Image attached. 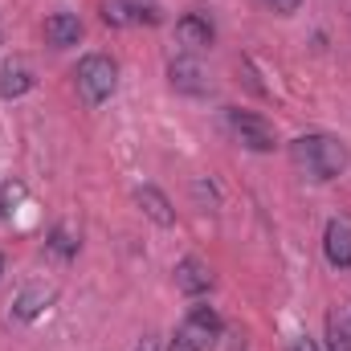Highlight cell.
<instances>
[{
    "label": "cell",
    "instance_id": "obj_15",
    "mask_svg": "<svg viewBox=\"0 0 351 351\" xmlns=\"http://www.w3.org/2000/svg\"><path fill=\"white\" fill-rule=\"evenodd\" d=\"M21 200H25V184H21V180L4 184V188H0V217H8V213L21 204Z\"/></svg>",
    "mask_w": 351,
    "mask_h": 351
},
{
    "label": "cell",
    "instance_id": "obj_5",
    "mask_svg": "<svg viewBox=\"0 0 351 351\" xmlns=\"http://www.w3.org/2000/svg\"><path fill=\"white\" fill-rule=\"evenodd\" d=\"M168 82L180 94H208V74L192 53H180V58L168 62Z\"/></svg>",
    "mask_w": 351,
    "mask_h": 351
},
{
    "label": "cell",
    "instance_id": "obj_9",
    "mask_svg": "<svg viewBox=\"0 0 351 351\" xmlns=\"http://www.w3.org/2000/svg\"><path fill=\"white\" fill-rule=\"evenodd\" d=\"M45 41H49L53 49L78 45V41H82V21H78L74 12H53V16H45Z\"/></svg>",
    "mask_w": 351,
    "mask_h": 351
},
{
    "label": "cell",
    "instance_id": "obj_3",
    "mask_svg": "<svg viewBox=\"0 0 351 351\" xmlns=\"http://www.w3.org/2000/svg\"><path fill=\"white\" fill-rule=\"evenodd\" d=\"M221 335V319L213 306H196L172 335V351H208L213 339Z\"/></svg>",
    "mask_w": 351,
    "mask_h": 351
},
{
    "label": "cell",
    "instance_id": "obj_10",
    "mask_svg": "<svg viewBox=\"0 0 351 351\" xmlns=\"http://www.w3.org/2000/svg\"><path fill=\"white\" fill-rule=\"evenodd\" d=\"M135 204H139V213L143 217H152L156 225H176V208H172V200L160 192V188H152V184H143L139 192H135Z\"/></svg>",
    "mask_w": 351,
    "mask_h": 351
},
{
    "label": "cell",
    "instance_id": "obj_11",
    "mask_svg": "<svg viewBox=\"0 0 351 351\" xmlns=\"http://www.w3.org/2000/svg\"><path fill=\"white\" fill-rule=\"evenodd\" d=\"M213 286V269L200 262V258H184V262L176 265V290H184V294H204Z\"/></svg>",
    "mask_w": 351,
    "mask_h": 351
},
{
    "label": "cell",
    "instance_id": "obj_17",
    "mask_svg": "<svg viewBox=\"0 0 351 351\" xmlns=\"http://www.w3.org/2000/svg\"><path fill=\"white\" fill-rule=\"evenodd\" d=\"M131 12H135V21H147V25H160V8H156L152 0H131Z\"/></svg>",
    "mask_w": 351,
    "mask_h": 351
},
{
    "label": "cell",
    "instance_id": "obj_20",
    "mask_svg": "<svg viewBox=\"0 0 351 351\" xmlns=\"http://www.w3.org/2000/svg\"><path fill=\"white\" fill-rule=\"evenodd\" d=\"M135 351H160V339H143Z\"/></svg>",
    "mask_w": 351,
    "mask_h": 351
},
{
    "label": "cell",
    "instance_id": "obj_1",
    "mask_svg": "<svg viewBox=\"0 0 351 351\" xmlns=\"http://www.w3.org/2000/svg\"><path fill=\"white\" fill-rule=\"evenodd\" d=\"M290 156H294V164L302 172L315 176V180H335L348 168V147L335 135H302V139L290 143Z\"/></svg>",
    "mask_w": 351,
    "mask_h": 351
},
{
    "label": "cell",
    "instance_id": "obj_8",
    "mask_svg": "<svg viewBox=\"0 0 351 351\" xmlns=\"http://www.w3.org/2000/svg\"><path fill=\"white\" fill-rule=\"evenodd\" d=\"M33 86H37V74H33V66L25 58H8L0 66V94L4 98H21V94H29Z\"/></svg>",
    "mask_w": 351,
    "mask_h": 351
},
{
    "label": "cell",
    "instance_id": "obj_7",
    "mask_svg": "<svg viewBox=\"0 0 351 351\" xmlns=\"http://www.w3.org/2000/svg\"><path fill=\"white\" fill-rule=\"evenodd\" d=\"M176 37H180V45L188 49V53H204L208 45H213V21L208 16H200V12H188V16H180L176 21Z\"/></svg>",
    "mask_w": 351,
    "mask_h": 351
},
{
    "label": "cell",
    "instance_id": "obj_13",
    "mask_svg": "<svg viewBox=\"0 0 351 351\" xmlns=\"http://www.w3.org/2000/svg\"><path fill=\"white\" fill-rule=\"evenodd\" d=\"M78 233L70 229V225H58L53 233H49V254H58V258H74L78 254Z\"/></svg>",
    "mask_w": 351,
    "mask_h": 351
},
{
    "label": "cell",
    "instance_id": "obj_2",
    "mask_svg": "<svg viewBox=\"0 0 351 351\" xmlns=\"http://www.w3.org/2000/svg\"><path fill=\"white\" fill-rule=\"evenodd\" d=\"M74 82H78V94L86 98L90 106H98V102H106L114 94V86H119V66L106 53H86L78 62V70H74Z\"/></svg>",
    "mask_w": 351,
    "mask_h": 351
},
{
    "label": "cell",
    "instance_id": "obj_12",
    "mask_svg": "<svg viewBox=\"0 0 351 351\" xmlns=\"http://www.w3.org/2000/svg\"><path fill=\"white\" fill-rule=\"evenodd\" d=\"M53 302V286H25L21 294H16V302H12V319H21V323H29V319H37L45 306Z\"/></svg>",
    "mask_w": 351,
    "mask_h": 351
},
{
    "label": "cell",
    "instance_id": "obj_21",
    "mask_svg": "<svg viewBox=\"0 0 351 351\" xmlns=\"http://www.w3.org/2000/svg\"><path fill=\"white\" fill-rule=\"evenodd\" d=\"M343 323H348V331H351V315H348V319H343Z\"/></svg>",
    "mask_w": 351,
    "mask_h": 351
},
{
    "label": "cell",
    "instance_id": "obj_14",
    "mask_svg": "<svg viewBox=\"0 0 351 351\" xmlns=\"http://www.w3.org/2000/svg\"><path fill=\"white\" fill-rule=\"evenodd\" d=\"M102 21H106V25H131V21H135L131 0H106V4H102Z\"/></svg>",
    "mask_w": 351,
    "mask_h": 351
},
{
    "label": "cell",
    "instance_id": "obj_22",
    "mask_svg": "<svg viewBox=\"0 0 351 351\" xmlns=\"http://www.w3.org/2000/svg\"><path fill=\"white\" fill-rule=\"evenodd\" d=\"M0 274H4V258H0Z\"/></svg>",
    "mask_w": 351,
    "mask_h": 351
},
{
    "label": "cell",
    "instance_id": "obj_19",
    "mask_svg": "<svg viewBox=\"0 0 351 351\" xmlns=\"http://www.w3.org/2000/svg\"><path fill=\"white\" fill-rule=\"evenodd\" d=\"M290 351H323V348H319L315 339H306V335H302V339H294V343H290Z\"/></svg>",
    "mask_w": 351,
    "mask_h": 351
},
{
    "label": "cell",
    "instance_id": "obj_16",
    "mask_svg": "<svg viewBox=\"0 0 351 351\" xmlns=\"http://www.w3.org/2000/svg\"><path fill=\"white\" fill-rule=\"evenodd\" d=\"M331 351H351V331L343 319H331Z\"/></svg>",
    "mask_w": 351,
    "mask_h": 351
},
{
    "label": "cell",
    "instance_id": "obj_4",
    "mask_svg": "<svg viewBox=\"0 0 351 351\" xmlns=\"http://www.w3.org/2000/svg\"><path fill=\"white\" fill-rule=\"evenodd\" d=\"M229 127H233V135H237L250 152H274V147H278L274 127L265 123L262 114H254V110H229Z\"/></svg>",
    "mask_w": 351,
    "mask_h": 351
},
{
    "label": "cell",
    "instance_id": "obj_6",
    "mask_svg": "<svg viewBox=\"0 0 351 351\" xmlns=\"http://www.w3.org/2000/svg\"><path fill=\"white\" fill-rule=\"evenodd\" d=\"M323 254L335 269H351V217H331L323 233Z\"/></svg>",
    "mask_w": 351,
    "mask_h": 351
},
{
    "label": "cell",
    "instance_id": "obj_18",
    "mask_svg": "<svg viewBox=\"0 0 351 351\" xmlns=\"http://www.w3.org/2000/svg\"><path fill=\"white\" fill-rule=\"evenodd\" d=\"M265 4H269L274 12H282V16H290V12H298V4H302V0H265Z\"/></svg>",
    "mask_w": 351,
    "mask_h": 351
}]
</instances>
